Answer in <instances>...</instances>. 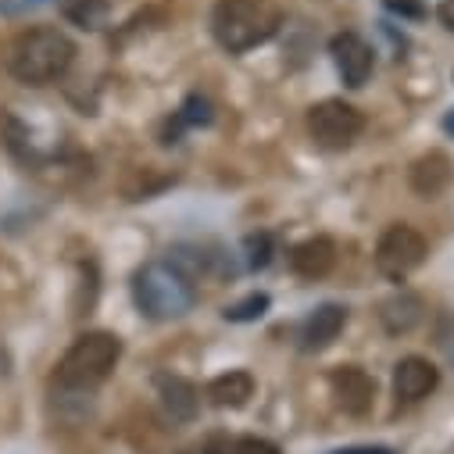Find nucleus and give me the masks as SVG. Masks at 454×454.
I'll use <instances>...</instances> for the list:
<instances>
[{
  "label": "nucleus",
  "instance_id": "8",
  "mask_svg": "<svg viewBox=\"0 0 454 454\" xmlns=\"http://www.w3.org/2000/svg\"><path fill=\"white\" fill-rule=\"evenodd\" d=\"M329 387L340 401V408L351 415H365L376 401V380L358 365H340L329 372Z\"/></svg>",
  "mask_w": 454,
  "mask_h": 454
},
{
  "label": "nucleus",
  "instance_id": "21",
  "mask_svg": "<svg viewBox=\"0 0 454 454\" xmlns=\"http://www.w3.org/2000/svg\"><path fill=\"white\" fill-rule=\"evenodd\" d=\"M387 8L397 12V15H408V19H426V8L419 0H387Z\"/></svg>",
  "mask_w": 454,
  "mask_h": 454
},
{
  "label": "nucleus",
  "instance_id": "18",
  "mask_svg": "<svg viewBox=\"0 0 454 454\" xmlns=\"http://www.w3.org/2000/svg\"><path fill=\"white\" fill-rule=\"evenodd\" d=\"M265 308H269V294H251L240 304L225 308V322H254L265 315Z\"/></svg>",
  "mask_w": 454,
  "mask_h": 454
},
{
  "label": "nucleus",
  "instance_id": "22",
  "mask_svg": "<svg viewBox=\"0 0 454 454\" xmlns=\"http://www.w3.org/2000/svg\"><path fill=\"white\" fill-rule=\"evenodd\" d=\"M333 454H397V450L383 447V443H365V447H344V450H333Z\"/></svg>",
  "mask_w": 454,
  "mask_h": 454
},
{
  "label": "nucleus",
  "instance_id": "16",
  "mask_svg": "<svg viewBox=\"0 0 454 454\" xmlns=\"http://www.w3.org/2000/svg\"><path fill=\"white\" fill-rule=\"evenodd\" d=\"M61 15H65L72 26L97 33V29H104L111 8H107V0H61Z\"/></svg>",
  "mask_w": 454,
  "mask_h": 454
},
{
  "label": "nucleus",
  "instance_id": "7",
  "mask_svg": "<svg viewBox=\"0 0 454 454\" xmlns=\"http://www.w3.org/2000/svg\"><path fill=\"white\" fill-rule=\"evenodd\" d=\"M329 54L336 61V72H340V79H344V86L362 90L369 82L376 58H372V47L358 33H336L333 43H329Z\"/></svg>",
  "mask_w": 454,
  "mask_h": 454
},
{
  "label": "nucleus",
  "instance_id": "24",
  "mask_svg": "<svg viewBox=\"0 0 454 454\" xmlns=\"http://www.w3.org/2000/svg\"><path fill=\"white\" fill-rule=\"evenodd\" d=\"M443 126H447V133H454V115H447V122H443Z\"/></svg>",
  "mask_w": 454,
  "mask_h": 454
},
{
  "label": "nucleus",
  "instance_id": "15",
  "mask_svg": "<svg viewBox=\"0 0 454 454\" xmlns=\"http://www.w3.org/2000/svg\"><path fill=\"white\" fill-rule=\"evenodd\" d=\"M419 318H422V301H419L415 294H397V297H390V301L380 308V322H383V329L394 333V336L411 333V329L419 325Z\"/></svg>",
  "mask_w": 454,
  "mask_h": 454
},
{
  "label": "nucleus",
  "instance_id": "9",
  "mask_svg": "<svg viewBox=\"0 0 454 454\" xmlns=\"http://www.w3.org/2000/svg\"><path fill=\"white\" fill-rule=\"evenodd\" d=\"M436 383H440V372L426 358L411 355V358H401L397 369H394V394L401 401H422V397H429L436 390Z\"/></svg>",
  "mask_w": 454,
  "mask_h": 454
},
{
  "label": "nucleus",
  "instance_id": "20",
  "mask_svg": "<svg viewBox=\"0 0 454 454\" xmlns=\"http://www.w3.org/2000/svg\"><path fill=\"white\" fill-rule=\"evenodd\" d=\"M269 262H272V237L269 233L247 237V265L251 269H265Z\"/></svg>",
  "mask_w": 454,
  "mask_h": 454
},
{
  "label": "nucleus",
  "instance_id": "19",
  "mask_svg": "<svg viewBox=\"0 0 454 454\" xmlns=\"http://www.w3.org/2000/svg\"><path fill=\"white\" fill-rule=\"evenodd\" d=\"M211 119H215L211 100L200 97V93H190L186 104H183V111H179V122H186V126H207Z\"/></svg>",
  "mask_w": 454,
  "mask_h": 454
},
{
  "label": "nucleus",
  "instance_id": "3",
  "mask_svg": "<svg viewBox=\"0 0 454 454\" xmlns=\"http://www.w3.org/2000/svg\"><path fill=\"white\" fill-rule=\"evenodd\" d=\"M119 358H122V340L115 333H104V329L82 333L75 344L65 351V358L58 362L54 387L75 390V394L93 390V387H100L111 372H115Z\"/></svg>",
  "mask_w": 454,
  "mask_h": 454
},
{
  "label": "nucleus",
  "instance_id": "10",
  "mask_svg": "<svg viewBox=\"0 0 454 454\" xmlns=\"http://www.w3.org/2000/svg\"><path fill=\"white\" fill-rule=\"evenodd\" d=\"M411 190L419 193V197H426V200H433V197H440L447 186H450V179H454V161L443 154V151H429V154H422L415 165H411Z\"/></svg>",
  "mask_w": 454,
  "mask_h": 454
},
{
  "label": "nucleus",
  "instance_id": "1",
  "mask_svg": "<svg viewBox=\"0 0 454 454\" xmlns=\"http://www.w3.org/2000/svg\"><path fill=\"white\" fill-rule=\"evenodd\" d=\"M283 26L279 0H215L211 33L222 51L247 54L251 47L269 43Z\"/></svg>",
  "mask_w": 454,
  "mask_h": 454
},
{
  "label": "nucleus",
  "instance_id": "12",
  "mask_svg": "<svg viewBox=\"0 0 454 454\" xmlns=\"http://www.w3.org/2000/svg\"><path fill=\"white\" fill-rule=\"evenodd\" d=\"M333 265H336V244L329 237H311V240L297 244L290 254V269L301 279H322L333 272Z\"/></svg>",
  "mask_w": 454,
  "mask_h": 454
},
{
  "label": "nucleus",
  "instance_id": "5",
  "mask_svg": "<svg viewBox=\"0 0 454 454\" xmlns=\"http://www.w3.org/2000/svg\"><path fill=\"white\" fill-rule=\"evenodd\" d=\"M308 133L325 151H344L365 133V115L348 100H318L308 107Z\"/></svg>",
  "mask_w": 454,
  "mask_h": 454
},
{
  "label": "nucleus",
  "instance_id": "17",
  "mask_svg": "<svg viewBox=\"0 0 454 454\" xmlns=\"http://www.w3.org/2000/svg\"><path fill=\"white\" fill-rule=\"evenodd\" d=\"M204 454H279V447L272 440H262V436H237V440H225L218 447H207Z\"/></svg>",
  "mask_w": 454,
  "mask_h": 454
},
{
  "label": "nucleus",
  "instance_id": "23",
  "mask_svg": "<svg viewBox=\"0 0 454 454\" xmlns=\"http://www.w3.org/2000/svg\"><path fill=\"white\" fill-rule=\"evenodd\" d=\"M436 19L443 22V29H450V33H454V0H443V4L436 8Z\"/></svg>",
  "mask_w": 454,
  "mask_h": 454
},
{
  "label": "nucleus",
  "instance_id": "6",
  "mask_svg": "<svg viewBox=\"0 0 454 454\" xmlns=\"http://www.w3.org/2000/svg\"><path fill=\"white\" fill-rule=\"evenodd\" d=\"M426 251H429L426 237L419 230H411V225L397 222V225H390V230L380 237V244H376V269L390 283H404L426 262Z\"/></svg>",
  "mask_w": 454,
  "mask_h": 454
},
{
  "label": "nucleus",
  "instance_id": "13",
  "mask_svg": "<svg viewBox=\"0 0 454 454\" xmlns=\"http://www.w3.org/2000/svg\"><path fill=\"white\" fill-rule=\"evenodd\" d=\"M158 397H161V408L172 422H193L197 419V404H200V394L190 380L183 376H158Z\"/></svg>",
  "mask_w": 454,
  "mask_h": 454
},
{
  "label": "nucleus",
  "instance_id": "11",
  "mask_svg": "<svg viewBox=\"0 0 454 454\" xmlns=\"http://www.w3.org/2000/svg\"><path fill=\"white\" fill-rule=\"evenodd\" d=\"M348 325V308L340 304H322L308 315V322L301 325V348L304 351H322L340 336V329Z\"/></svg>",
  "mask_w": 454,
  "mask_h": 454
},
{
  "label": "nucleus",
  "instance_id": "14",
  "mask_svg": "<svg viewBox=\"0 0 454 454\" xmlns=\"http://www.w3.org/2000/svg\"><path fill=\"white\" fill-rule=\"evenodd\" d=\"M254 397V376L251 372H225L207 383V401L215 408H244Z\"/></svg>",
  "mask_w": 454,
  "mask_h": 454
},
{
  "label": "nucleus",
  "instance_id": "2",
  "mask_svg": "<svg viewBox=\"0 0 454 454\" xmlns=\"http://www.w3.org/2000/svg\"><path fill=\"white\" fill-rule=\"evenodd\" d=\"M72 61H75V43L54 26H36L12 43L8 72L26 86H47L61 79Z\"/></svg>",
  "mask_w": 454,
  "mask_h": 454
},
{
  "label": "nucleus",
  "instance_id": "4",
  "mask_svg": "<svg viewBox=\"0 0 454 454\" xmlns=\"http://www.w3.org/2000/svg\"><path fill=\"white\" fill-rule=\"evenodd\" d=\"M133 301L147 318L172 322L193 308L197 290H193L190 276L183 269H176L172 262H147L133 276Z\"/></svg>",
  "mask_w": 454,
  "mask_h": 454
}]
</instances>
